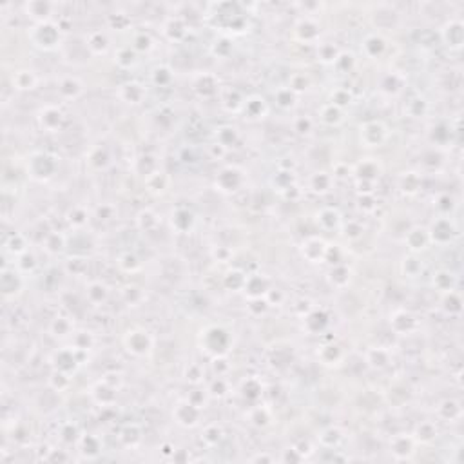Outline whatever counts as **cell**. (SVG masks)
Wrapping results in <instances>:
<instances>
[{"instance_id":"6da1fadb","label":"cell","mask_w":464,"mask_h":464,"mask_svg":"<svg viewBox=\"0 0 464 464\" xmlns=\"http://www.w3.org/2000/svg\"><path fill=\"white\" fill-rule=\"evenodd\" d=\"M33 40L40 48L49 49L60 40V33H58L57 26L49 24V22H42L37 27H33Z\"/></svg>"},{"instance_id":"7a4b0ae2","label":"cell","mask_w":464,"mask_h":464,"mask_svg":"<svg viewBox=\"0 0 464 464\" xmlns=\"http://www.w3.org/2000/svg\"><path fill=\"white\" fill-rule=\"evenodd\" d=\"M443 40L450 48H461L463 44V22L461 20H450L446 22V26L443 27Z\"/></svg>"},{"instance_id":"3957f363","label":"cell","mask_w":464,"mask_h":464,"mask_svg":"<svg viewBox=\"0 0 464 464\" xmlns=\"http://www.w3.org/2000/svg\"><path fill=\"white\" fill-rule=\"evenodd\" d=\"M24 9L29 16L37 18L38 24H42L49 15H53V4L49 2H29L24 5Z\"/></svg>"},{"instance_id":"277c9868","label":"cell","mask_w":464,"mask_h":464,"mask_svg":"<svg viewBox=\"0 0 464 464\" xmlns=\"http://www.w3.org/2000/svg\"><path fill=\"white\" fill-rule=\"evenodd\" d=\"M297 35H299L305 42H308V40H312V38H316L317 35H319V29H317V26L314 22L305 18V20H301L299 24H297Z\"/></svg>"},{"instance_id":"5b68a950","label":"cell","mask_w":464,"mask_h":464,"mask_svg":"<svg viewBox=\"0 0 464 464\" xmlns=\"http://www.w3.org/2000/svg\"><path fill=\"white\" fill-rule=\"evenodd\" d=\"M383 49H385V40L381 37H377V35H370V37H366V40H364V51L368 55H372V57H377V55L383 53Z\"/></svg>"},{"instance_id":"8992f818","label":"cell","mask_w":464,"mask_h":464,"mask_svg":"<svg viewBox=\"0 0 464 464\" xmlns=\"http://www.w3.org/2000/svg\"><path fill=\"white\" fill-rule=\"evenodd\" d=\"M185 31H187V27H185L181 18H171V20L165 24V33H167L171 38H174V33H176V40H178V38L183 37Z\"/></svg>"},{"instance_id":"52a82bcc","label":"cell","mask_w":464,"mask_h":464,"mask_svg":"<svg viewBox=\"0 0 464 464\" xmlns=\"http://www.w3.org/2000/svg\"><path fill=\"white\" fill-rule=\"evenodd\" d=\"M89 49L91 51H95V53H104L107 49V38L106 35H102L100 31H95L89 35Z\"/></svg>"},{"instance_id":"ba28073f","label":"cell","mask_w":464,"mask_h":464,"mask_svg":"<svg viewBox=\"0 0 464 464\" xmlns=\"http://www.w3.org/2000/svg\"><path fill=\"white\" fill-rule=\"evenodd\" d=\"M60 91H62L63 96H67V98H74V96H78V93L82 91V87H80V84L76 82V80L69 78V80H63L62 85H60Z\"/></svg>"},{"instance_id":"9c48e42d","label":"cell","mask_w":464,"mask_h":464,"mask_svg":"<svg viewBox=\"0 0 464 464\" xmlns=\"http://www.w3.org/2000/svg\"><path fill=\"white\" fill-rule=\"evenodd\" d=\"M13 82L16 84L18 89H31L33 84H35V78H33V74H29L27 71H20Z\"/></svg>"},{"instance_id":"30bf717a","label":"cell","mask_w":464,"mask_h":464,"mask_svg":"<svg viewBox=\"0 0 464 464\" xmlns=\"http://www.w3.org/2000/svg\"><path fill=\"white\" fill-rule=\"evenodd\" d=\"M123 91H127L125 100H131L132 104L140 100V98H142V93H143L142 87H140V85H136V84H127V85H123Z\"/></svg>"},{"instance_id":"8fae6325","label":"cell","mask_w":464,"mask_h":464,"mask_svg":"<svg viewBox=\"0 0 464 464\" xmlns=\"http://www.w3.org/2000/svg\"><path fill=\"white\" fill-rule=\"evenodd\" d=\"M278 104H280L281 107L294 106V93H292V89L278 91Z\"/></svg>"},{"instance_id":"7c38bea8","label":"cell","mask_w":464,"mask_h":464,"mask_svg":"<svg viewBox=\"0 0 464 464\" xmlns=\"http://www.w3.org/2000/svg\"><path fill=\"white\" fill-rule=\"evenodd\" d=\"M328 183H330V179H328V176H325V174H316L314 176V179H312V185H314V189L316 190H327Z\"/></svg>"},{"instance_id":"4fadbf2b","label":"cell","mask_w":464,"mask_h":464,"mask_svg":"<svg viewBox=\"0 0 464 464\" xmlns=\"http://www.w3.org/2000/svg\"><path fill=\"white\" fill-rule=\"evenodd\" d=\"M118 57H121V58H118V62L121 63V65H132L134 63V53H132L131 49H120L118 51Z\"/></svg>"},{"instance_id":"5bb4252c","label":"cell","mask_w":464,"mask_h":464,"mask_svg":"<svg viewBox=\"0 0 464 464\" xmlns=\"http://www.w3.org/2000/svg\"><path fill=\"white\" fill-rule=\"evenodd\" d=\"M310 120L308 118H301V120H297V123H295V131L297 132H308L310 131Z\"/></svg>"},{"instance_id":"9a60e30c","label":"cell","mask_w":464,"mask_h":464,"mask_svg":"<svg viewBox=\"0 0 464 464\" xmlns=\"http://www.w3.org/2000/svg\"><path fill=\"white\" fill-rule=\"evenodd\" d=\"M149 46H151V38L147 37V35H140V37L136 38V48L138 49H147Z\"/></svg>"}]
</instances>
